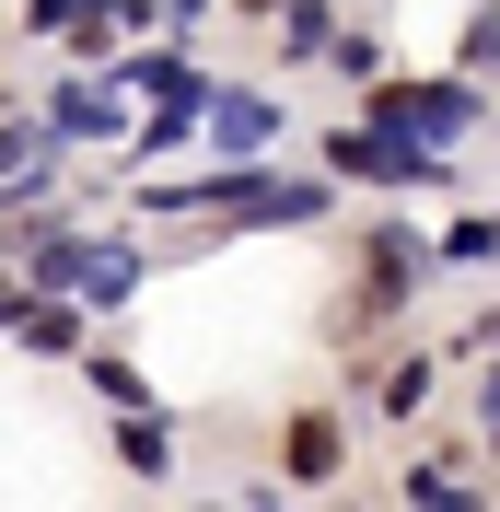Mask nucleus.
Wrapping results in <instances>:
<instances>
[{"label": "nucleus", "mask_w": 500, "mask_h": 512, "mask_svg": "<svg viewBox=\"0 0 500 512\" xmlns=\"http://www.w3.org/2000/svg\"><path fill=\"white\" fill-rule=\"evenodd\" d=\"M442 128H477V94L466 82H431V94H384V140H442Z\"/></svg>", "instance_id": "nucleus-1"}, {"label": "nucleus", "mask_w": 500, "mask_h": 512, "mask_svg": "<svg viewBox=\"0 0 500 512\" xmlns=\"http://www.w3.org/2000/svg\"><path fill=\"white\" fill-rule=\"evenodd\" d=\"M221 140H233V152H256V140H280V105H256V94H221Z\"/></svg>", "instance_id": "nucleus-2"}, {"label": "nucleus", "mask_w": 500, "mask_h": 512, "mask_svg": "<svg viewBox=\"0 0 500 512\" xmlns=\"http://www.w3.org/2000/svg\"><path fill=\"white\" fill-rule=\"evenodd\" d=\"M59 128H70V140H105V128H117V94H82V82H70V94H59Z\"/></svg>", "instance_id": "nucleus-3"}, {"label": "nucleus", "mask_w": 500, "mask_h": 512, "mask_svg": "<svg viewBox=\"0 0 500 512\" xmlns=\"http://www.w3.org/2000/svg\"><path fill=\"white\" fill-rule=\"evenodd\" d=\"M442 268H500V222H454L442 233Z\"/></svg>", "instance_id": "nucleus-4"}, {"label": "nucleus", "mask_w": 500, "mask_h": 512, "mask_svg": "<svg viewBox=\"0 0 500 512\" xmlns=\"http://www.w3.org/2000/svg\"><path fill=\"white\" fill-rule=\"evenodd\" d=\"M35 175H47V128H24V140H0V198H12V187H35Z\"/></svg>", "instance_id": "nucleus-5"}, {"label": "nucleus", "mask_w": 500, "mask_h": 512, "mask_svg": "<svg viewBox=\"0 0 500 512\" xmlns=\"http://www.w3.org/2000/svg\"><path fill=\"white\" fill-rule=\"evenodd\" d=\"M407 489H419V512H477V489H466V478H442V466H419Z\"/></svg>", "instance_id": "nucleus-6"}, {"label": "nucleus", "mask_w": 500, "mask_h": 512, "mask_svg": "<svg viewBox=\"0 0 500 512\" xmlns=\"http://www.w3.org/2000/svg\"><path fill=\"white\" fill-rule=\"evenodd\" d=\"M489 419H500V373H489Z\"/></svg>", "instance_id": "nucleus-7"}]
</instances>
